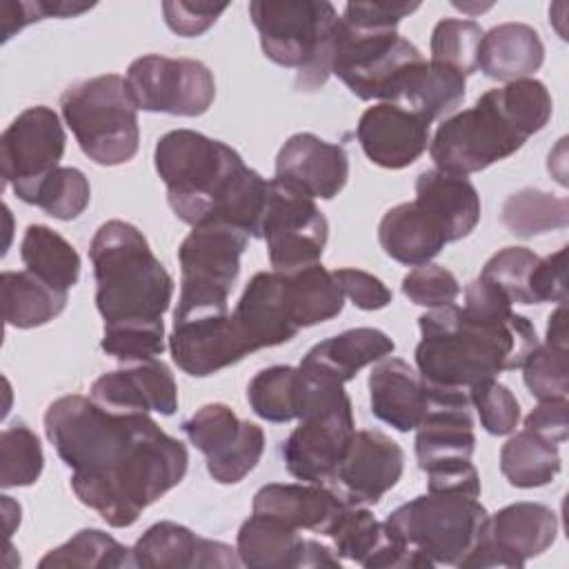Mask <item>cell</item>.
Returning a JSON list of instances; mask_svg holds the SVG:
<instances>
[{"label":"cell","mask_w":569,"mask_h":569,"mask_svg":"<svg viewBox=\"0 0 569 569\" xmlns=\"http://www.w3.org/2000/svg\"><path fill=\"white\" fill-rule=\"evenodd\" d=\"M496 93H498V100H500L507 118L527 138H531L533 133L545 129V124L551 118V111H553L551 93L545 87V82H540L536 78H522V80L507 82L505 87L496 89Z\"/></svg>","instance_id":"obj_44"},{"label":"cell","mask_w":569,"mask_h":569,"mask_svg":"<svg viewBox=\"0 0 569 569\" xmlns=\"http://www.w3.org/2000/svg\"><path fill=\"white\" fill-rule=\"evenodd\" d=\"M442 231L447 242L467 238L480 220V196L467 176L440 169L422 171L413 200Z\"/></svg>","instance_id":"obj_29"},{"label":"cell","mask_w":569,"mask_h":569,"mask_svg":"<svg viewBox=\"0 0 569 569\" xmlns=\"http://www.w3.org/2000/svg\"><path fill=\"white\" fill-rule=\"evenodd\" d=\"M298 367L276 365L258 371L249 387L247 400L256 416L267 422H289L298 418Z\"/></svg>","instance_id":"obj_40"},{"label":"cell","mask_w":569,"mask_h":569,"mask_svg":"<svg viewBox=\"0 0 569 569\" xmlns=\"http://www.w3.org/2000/svg\"><path fill=\"white\" fill-rule=\"evenodd\" d=\"M327 236L329 222L313 198L276 178L269 180L260 238L267 242L273 271L293 273L320 262Z\"/></svg>","instance_id":"obj_12"},{"label":"cell","mask_w":569,"mask_h":569,"mask_svg":"<svg viewBox=\"0 0 569 569\" xmlns=\"http://www.w3.org/2000/svg\"><path fill=\"white\" fill-rule=\"evenodd\" d=\"M378 240L389 258L407 267L431 262L447 244L442 231L413 200L396 204L382 216Z\"/></svg>","instance_id":"obj_32"},{"label":"cell","mask_w":569,"mask_h":569,"mask_svg":"<svg viewBox=\"0 0 569 569\" xmlns=\"http://www.w3.org/2000/svg\"><path fill=\"white\" fill-rule=\"evenodd\" d=\"M500 220L520 238L565 229L569 224V200L540 189H520L505 200Z\"/></svg>","instance_id":"obj_38"},{"label":"cell","mask_w":569,"mask_h":569,"mask_svg":"<svg viewBox=\"0 0 569 569\" xmlns=\"http://www.w3.org/2000/svg\"><path fill=\"white\" fill-rule=\"evenodd\" d=\"M44 467L42 445L27 425H11L0 433V487H29Z\"/></svg>","instance_id":"obj_41"},{"label":"cell","mask_w":569,"mask_h":569,"mask_svg":"<svg viewBox=\"0 0 569 569\" xmlns=\"http://www.w3.org/2000/svg\"><path fill=\"white\" fill-rule=\"evenodd\" d=\"M567 409H569L567 398L538 400L536 409H531V413L525 418V429L547 442L562 445L569 436Z\"/></svg>","instance_id":"obj_55"},{"label":"cell","mask_w":569,"mask_h":569,"mask_svg":"<svg viewBox=\"0 0 569 569\" xmlns=\"http://www.w3.org/2000/svg\"><path fill=\"white\" fill-rule=\"evenodd\" d=\"M60 109L82 153L96 164H124L138 153V107L122 76L102 73L71 84Z\"/></svg>","instance_id":"obj_7"},{"label":"cell","mask_w":569,"mask_h":569,"mask_svg":"<svg viewBox=\"0 0 569 569\" xmlns=\"http://www.w3.org/2000/svg\"><path fill=\"white\" fill-rule=\"evenodd\" d=\"M124 80L138 111L196 118L207 113L216 98L211 69L191 58L140 56L129 64Z\"/></svg>","instance_id":"obj_13"},{"label":"cell","mask_w":569,"mask_h":569,"mask_svg":"<svg viewBox=\"0 0 569 569\" xmlns=\"http://www.w3.org/2000/svg\"><path fill=\"white\" fill-rule=\"evenodd\" d=\"M418 7L420 2H349L340 20L358 29H396Z\"/></svg>","instance_id":"obj_52"},{"label":"cell","mask_w":569,"mask_h":569,"mask_svg":"<svg viewBox=\"0 0 569 569\" xmlns=\"http://www.w3.org/2000/svg\"><path fill=\"white\" fill-rule=\"evenodd\" d=\"M2 11V42L11 40L18 31H22L27 24L44 20L38 0L36 2H24V0H4L0 4Z\"/></svg>","instance_id":"obj_56"},{"label":"cell","mask_w":569,"mask_h":569,"mask_svg":"<svg viewBox=\"0 0 569 569\" xmlns=\"http://www.w3.org/2000/svg\"><path fill=\"white\" fill-rule=\"evenodd\" d=\"M11 509H13V500L9 496H2V513H4V525H7V536H11L16 525H20V509L16 513H11Z\"/></svg>","instance_id":"obj_59"},{"label":"cell","mask_w":569,"mask_h":569,"mask_svg":"<svg viewBox=\"0 0 569 569\" xmlns=\"http://www.w3.org/2000/svg\"><path fill=\"white\" fill-rule=\"evenodd\" d=\"M89 258L96 278V307L104 325L162 322L173 298V278L138 227L124 220L100 224Z\"/></svg>","instance_id":"obj_4"},{"label":"cell","mask_w":569,"mask_h":569,"mask_svg":"<svg viewBox=\"0 0 569 569\" xmlns=\"http://www.w3.org/2000/svg\"><path fill=\"white\" fill-rule=\"evenodd\" d=\"M425 473H427V491L431 493H462V496L480 498V476L471 465V460L436 467Z\"/></svg>","instance_id":"obj_54"},{"label":"cell","mask_w":569,"mask_h":569,"mask_svg":"<svg viewBox=\"0 0 569 569\" xmlns=\"http://www.w3.org/2000/svg\"><path fill=\"white\" fill-rule=\"evenodd\" d=\"M482 27L476 20L445 18L431 33V62L445 64L465 78L478 71V49Z\"/></svg>","instance_id":"obj_42"},{"label":"cell","mask_w":569,"mask_h":569,"mask_svg":"<svg viewBox=\"0 0 569 569\" xmlns=\"http://www.w3.org/2000/svg\"><path fill=\"white\" fill-rule=\"evenodd\" d=\"M91 200L87 176L76 167H58L38 187L33 202L47 216L58 220H76Z\"/></svg>","instance_id":"obj_43"},{"label":"cell","mask_w":569,"mask_h":569,"mask_svg":"<svg viewBox=\"0 0 569 569\" xmlns=\"http://www.w3.org/2000/svg\"><path fill=\"white\" fill-rule=\"evenodd\" d=\"M385 522L431 567H462L482 542L489 513L478 498L427 491L396 507Z\"/></svg>","instance_id":"obj_8"},{"label":"cell","mask_w":569,"mask_h":569,"mask_svg":"<svg viewBox=\"0 0 569 569\" xmlns=\"http://www.w3.org/2000/svg\"><path fill=\"white\" fill-rule=\"evenodd\" d=\"M189 442L204 453L209 476L220 485H236L262 458L264 431L249 420H240L227 405L200 407L182 422Z\"/></svg>","instance_id":"obj_15"},{"label":"cell","mask_w":569,"mask_h":569,"mask_svg":"<svg viewBox=\"0 0 569 569\" xmlns=\"http://www.w3.org/2000/svg\"><path fill=\"white\" fill-rule=\"evenodd\" d=\"M262 53L287 69H298L296 87L313 91L331 76L338 11L327 0L249 2Z\"/></svg>","instance_id":"obj_6"},{"label":"cell","mask_w":569,"mask_h":569,"mask_svg":"<svg viewBox=\"0 0 569 569\" xmlns=\"http://www.w3.org/2000/svg\"><path fill=\"white\" fill-rule=\"evenodd\" d=\"M538 260L540 256L527 247H505L485 262L480 276L511 305H533L529 280Z\"/></svg>","instance_id":"obj_45"},{"label":"cell","mask_w":569,"mask_h":569,"mask_svg":"<svg viewBox=\"0 0 569 569\" xmlns=\"http://www.w3.org/2000/svg\"><path fill=\"white\" fill-rule=\"evenodd\" d=\"M405 469V453L396 440L376 429L356 431L331 482L351 505H376Z\"/></svg>","instance_id":"obj_20"},{"label":"cell","mask_w":569,"mask_h":569,"mask_svg":"<svg viewBox=\"0 0 569 569\" xmlns=\"http://www.w3.org/2000/svg\"><path fill=\"white\" fill-rule=\"evenodd\" d=\"M44 433L71 469L76 498L116 529L131 527L189 467L187 447L149 413L109 411L78 393L47 407Z\"/></svg>","instance_id":"obj_1"},{"label":"cell","mask_w":569,"mask_h":569,"mask_svg":"<svg viewBox=\"0 0 569 569\" xmlns=\"http://www.w3.org/2000/svg\"><path fill=\"white\" fill-rule=\"evenodd\" d=\"M356 136L373 164L405 169L429 147V122L400 104L380 102L360 116Z\"/></svg>","instance_id":"obj_24"},{"label":"cell","mask_w":569,"mask_h":569,"mask_svg":"<svg viewBox=\"0 0 569 569\" xmlns=\"http://www.w3.org/2000/svg\"><path fill=\"white\" fill-rule=\"evenodd\" d=\"M558 536L556 513L540 502H513L489 516V527L465 567L520 569L547 551Z\"/></svg>","instance_id":"obj_17"},{"label":"cell","mask_w":569,"mask_h":569,"mask_svg":"<svg viewBox=\"0 0 569 569\" xmlns=\"http://www.w3.org/2000/svg\"><path fill=\"white\" fill-rule=\"evenodd\" d=\"M565 267H567V247H560L556 253L540 258L531 271L529 289L533 305L540 302H567L565 289Z\"/></svg>","instance_id":"obj_53"},{"label":"cell","mask_w":569,"mask_h":569,"mask_svg":"<svg viewBox=\"0 0 569 569\" xmlns=\"http://www.w3.org/2000/svg\"><path fill=\"white\" fill-rule=\"evenodd\" d=\"M236 551L240 565L253 569L340 567V558L333 549L318 540L302 538L298 529L264 513H251L240 525Z\"/></svg>","instance_id":"obj_19"},{"label":"cell","mask_w":569,"mask_h":569,"mask_svg":"<svg viewBox=\"0 0 569 569\" xmlns=\"http://www.w3.org/2000/svg\"><path fill=\"white\" fill-rule=\"evenodd\" d=\"M418 373L436 387L462 389L520 369L538 347L536 327L482 276L465 289V305L429 309L418 318Z\"/></svg>","instance_id":"obj_2"},{"label":"cell","mask_w":569,"mask_h":569,"mask_svg":"<svg viewBox=\"0 0 569 569\" xmlns=\"http://www.w3.org/2000/svg\"><path fill=\"white\" fill-rule=\"evenodd\" d=\"M371 413L396 431H416L429 407V382L400 358H382L369 373Z\"/></svg>","instance_id":"obj_28"},{"label":"cell","mask_w":569,"mask_h":569,"mask_svg":"<svg viewBox=\"0 0 569 569\" xmlns=\"http://www.w3.org/2000/svg\"><path fill=\"white\" fill-rule=\"evenodd\" d=\"M327 538H331L338 558L353 560L367 569H431L427 558L409 549L387 522L376 520L362 505L347 502Z\"/></svg>","instance_id":"obj_21"},{"label":"cell","mask_w":569,"mask_h":569,"mask_svg":"<svg viewBox=\"0 0 569 569\" xmlns=\"http://www.w3.org/2000/svg\"><path fill=\"white\" fill-rule=\"evenodd\" d=\"M545 62V44L538 31L522 22H505L482 33L478 69L500 82L529 78Z\"/></svg>","instance_id":"obj_30"},{"label":"cell","mask_w":569,"mask_h":569,"mask_svg":"<svg viewBox=\"0 0 569 569\" xmlns=\"http://www.w3.org/2000/svg\"><path fill=\"white\" fill-rule=\"evenodd\" d=\"M547 342L558 347V349H567V309L565 305H560L547 322Z\"/></svg>","instance_id":"obj_58"},{"label":"cell","mask_w":569,"mask_h":569,"mask_svg":"<svg viewBox=\"0 0 569 569\" xmlns=\"http://www.w3.org/2000/svg\"><path fill=\"white\" fill-rule=\"evenodd\" d=\"M347 500L316 482H271L256 491L253 513L271 516L298 531L327 536Z\"/></svg>","instance_id":"obj_27"},{"label":"cell","mask_w":569,"mask_h":569,"mask_svg":"<svg viewBox=\"0 0 569 569\" xmlns=\"http://www.w3.org/2000/svg\"><path fill=\"white\" fill-rule=\"evenodd\" d=\"M67 144L58 113L44 104L29 107L2 131V178L13 193L31 204L40 182L60 167Z\"/></svg>","instance_id":"obj_14"},{"label":"cell","mask_w":569,"mask_h":569,"mask_svg":"<svg viewBox=\"0 0 569 569\" xmlns=\"http://www.w3.org/2000/svg\"><path fill=\"white\" fill-rule=\"evenodd\" d=\"M171 211L187 224L224 222L260 238L269 180L249 169L238 151L191 129L167 131L153 149Z\"/></svg>","instance_id":"obj_3"},{"label":"cell","mask_w":569,"mask_h":569,"mask_svg":"<svg viewBox=\"0 0 569 569\" xmlns=\"http://www.w3.org/2000/svg\"><path fill=\"white\" fill-rule=\"evenodd\" d=\"M282 276L287 280L293 320L300 329L331 320L342 311L345 296L340 284L333 271L325 269L320 262Z\"/></svg>","instance_id":"obj_35"},{"label":"cell","mask_w":569,"mask_h":569,"mask_svg":"<svg viewBox=\"0 0 569 569\" xmlns=\"http://www.w3.org/2000/svg\"><path fill=\"white\" fill-rule=\"evenodd\" d=\"M2 316L9 327L33 329L51 322L67 307V293L53 289L31 271H2Z\"/></svg>","instance_id":"obj_33"},{"label":"cell","mask_w":569,"mask_h":569,"mask_svg":"<svg viewBox=\"0 0 569 569\" xmlns=\"http://www.w3.org/2000/svg\"><path fill=\"white\" fill-rule=\"evenodd\" d=\"M422 62L420 49L396 29H358L338 20L331 73L356 98L398 104Z\"/></svg>","instance_id":"obj_9"},{"label":"cell","mask_w":569,"mask_h":569,"mask_svg":"<svg viewBox=\"0 0 569 569\" xmlns=\"http://www.w3.org/2000/svg\"><path fill=\"white\" fill-rule=\"evenodd\" d=\"M347 178V151L316 133H293L276 156V180L313 200L336 198L345 189Z\"/></svg>","instance_id":"obj_23"},{"label":"cell","mask_w":569,"mask_h":569,"mask_svg":"<svg viewBox=\"0 0 569 569\" xmlns=\"http://www.w3.org/2000/svg\"><path fill=\"white\" fill-rule=\"evenodd\" d=\"M298 371V427L282 445V460L293 478L325 485L356 433L351 400L336 378L300 365Z\"/></svg>","instance_id":"obj_5"},{"label":"cell","mask_w":569,"mask_h":569,"mask_svg":"<svg viewBox=\"0 0 569 569\" xmlns=\"http://www.w3.org/2000/svg\"><path fill=\"white\" fill-rule=\"evenodd\" d=\"M527 140L507 118L496 89H489L473 107L442 120L429 140V153L436 169L469 176L509 158Z\"/></svg>","instance_id":"obj_10"},{"label":"cell","mask_w":569,"mask_h":569,"mask_svg":"<svg viewBox=\"0 0 569 569\" xmlns=\"http://www.w3.org/2000/svg\"><path fill=\"white\" fill-rule=\"evenodd\" d=\"M465 100V76L438 64V62H422L416 73L411 76L402 98L400 107L413 111L425 122H433L451 111L458 109V104Z\"/></svg>","instance_id":"obj_36"},{"label":"cell","mask_w":569,"mask_h":569,"mask_svg":"<svg viewBox=\"0 0 569 569\" xmlns=\"http://www.w3.org/2000/svg\"><path fill=\"white\" fill-rule=\"evenodd\" d=\"M93 402L120 413L158 411L171 416L178 409V387L162 360L122 362L120 369L102 373L91 385Z\"/></svg>","instance_id":"obj_22"},{"label":"cell","mask_w":569,"mask_h":569,"mask_svg":"<svg viewBox=\"0 0 569 569\" xmlns=\"http://www.w3.org/2000/svg\"><path fill=\"white\" fill-rule=\"evenodd\" d=\"M20 260L40 280L69 291L80 278V256L71 242L44 224H29L20 242Z\"/></svg>","instance_id":"obj_34"},{"label":"cell","mask_w":569,"mask_h":569,"mask_svg":"<svg viewBox=\"0 0 569 569\" xmlns=\"http://www.w3.org/2000/svg\"><path fill=\"white\" fill-rule=\"evenodd\" d=\"M100 349L120 362L149 360L164 351V325L162 322H136V325H104Z\"/></svg>","instance_id":"obj_47"},{"label":"cell","mask_w":569,"mask_h":569,"mask_svg":"<svg viewBox=\"0 0 569 569\" xmlns=\"http://www.w3.org/2000/svg\"><path fill=\"white\" fill-rule=\"evenodd\" d=\"M522 378L531 396L538 400H560L569 396L567 349L549 342L540 345L522 362Z\"/></svg>","instance_id":"obj_46"},{"label":"cell","mask_w":569,"mask_h":569,"mask_svg":"<svg viewBox=\"0 0 569 569\" xmlns=\"http://www.w3.org/2000/svg\"><path fill=\"white\" fill-rule=\"evenodd\" d=\"M500 471L518 489L545 487L560 473L558 445L522 429L502 445Z\"/></svg>","instance_id":"obj_37"},{"label":"cell","mask_w":569,"mask_h":569,"mask_svg":"<svg viewBox=\"0 0 569 569\" xmlns=\"http://www.w3.org/2000/svg\"><path fill=\"white\" fill-rule=\"evenodd\" d=\"M42 18H76L93 7V2H76V0H38Z\"/></svg>","instance_id":"obj_57"},{"label":"cell","mask_w":569,"mask_h":569,"mask_svg":"<svg viewBox=\"0 0 569 569\" xmlns=\"http://www.w3.org/2000/svg\"><path fill=\"white\" fill-rule=\"evenodd\" d=\"M133 567L191 569V567H238V551L220 540L198 536L184 525L160 520L151 525L131 549Z\"/></svg>","instance_id":"obj_25"},{"label":"cell","mask_w":569,"mask_h":569,"mask_svg":"<svg viewBox=\"0 0 569 569\" xmlns=\"http://www.w3.org/2000/svg\"><path fill=\"white\" fill-rule=\"evenodd\" d=\"M169 351L173 362L196 378L211 376L253 353L229 309L173 313Z\"/></svg>","instance_id":"obj_16"},{"label":"cell","mask_w":569,"mask_h":569,"mask_svg":"<svg viewBox=\"0 0 569 569\" xmlns=\"http://www.w3.org/2000/svg\"><path fill=\"white\" fill-rule=\"evenodd\" d=\"M467 391L429 385V407L416 429V458L422 471L471 460L476 449Z\"/></svg>","instance_id":"obj_18"},{"label":"cell","mask_w":569,"mask_h":569,"mask_svg":"<svg viewBox=\"0 0 569 569\" xmlns=\"http://www.w3.org/2000/svg\"><path fill=\"white\" fill-rule=\"evenodd\" d=\"M393 349L396 345L385 331L356 327L313 345L300 360V367L322 371L345 385L356 378L362 367L391 356Z\"/></svg>","instance_id":"obj_31"},{"label":"cell","mask_w":569,"mask_h":569,"mask_svg":"<svg viewBox=\"0 0 569 569\" xmlns=\"http://www.w3.org/2000/svg\"><path fill=\"white\" fill-rule=\"evenodd\" d=\"M227 9V4H211V2H162V13L167 27L182 36V38H196L204 33Z\"/></svg>","instance_id":"obj_51"},{"label":"cell","mask_w":569,"mask_h":569,"mask_svg":"<svg viewBox=\"0 0 569 569\" xmlns=\"http://www.w3.org/2000/svg\"><path fill=\"white\" fill-rule=\"evenodd\" d=\"M42 569L47 567H82V569H118L133 567L131 549L118 542L113 536L100 529H80L64 545L47 551V556L38 562Z\"/></svg>","instance_id":"obj_39"},{"label":"cell","mask_w":569,"mask_h":569,"mask_svg":"<svg viewBox=\"0 0 569 569\" xmlns=\"http://www.w3.org/2000/svg\"><path fill=\"white\" fill-rule=\"evenodd\" d=\"M469 402L480 416V425L491 436H507L518 427L520 405L509 387L500 385L496 378L482 380L467 389Z\"/></svg>","instance_id":"obj_48"},{"label":"cell","mask_w":569,"mask_h":569,"mask_svg":"<svg viewBox=\"0 0 569 569\" xmlns=\"http://www.w3.org/2000/svg\"><path fill=\"white\" fill-rule=\"evenodd\" d=\"M231 313L251 351L289 342L300 331L293 320L287 280L278 271L256 273Z\"/></svg>","instance_id":"obj_26"},{"label":"cell","mask_w":569,"mask_h":569,"mask_svg":"<svg viewBox=\"0 0 569 569\" xmlns=\"http://www.w3.org/2000/svg\"><path fill=\"white\" fill-rule=\"evenodd\" d=\"M249 233L224 222L196 224L178 247L180 296L173 313L229 309Z\"/></svg>","instance_id":"obj_11"},{"label":"cell","mask_w":569,"mask_h":569,"mask_svg":"<svg viewBox=\"0 0 569 569\" xmlns=\"http://www.w3.org/2000/svg\"><path fill=\"white\" fill-rule=\"evenodd\" d=\"M333 276L340 284L342 296L349 298L362 311H376L391 302L389 287L373 273H367L353 267H342V269H336Z\"/></svg>","instance_id":"obj_50"},{"label":"cell","mask_w":569,"mask_h":569,"mask_svg":"<svg viewBox=\"0 0 569 569\" xmlns=\"http://www.w3.org/2000/svg\"><path fill=\"white\" fill-rule=\"evenodd\" d=\"M402 293L413 305L438 309L456 302V298L460 296V282L449 269L427 262L411 269L402 278Z\"/></svg>","instance_id":"obj_49"}]
</instances>
